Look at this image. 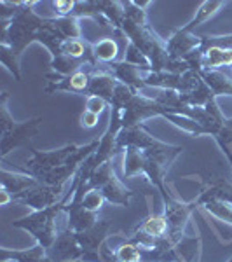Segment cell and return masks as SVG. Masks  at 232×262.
Instances as JSON below:
<instances>
[{"label": "cell", "mask_w": 232, "mask_h": 262, "mask_svg": "<svg viewBox=\"0 0 232 262\" xmlns=\"http://www.w3.org/2000/svg\"><path fill=\"white\" fill-rule=\"evenodd\" d=\"M60 212H63V205L58 203V205L49 206L45 210H39V212L30 215V217L21 219L14 226L33 232V236L39 239L40 247L49 250L54 245V242H56V238L60 236L56 229V217L60 215Z\"/></svg>", "instance_id": "cell-1"}, {"label": "cell", "mask_w": 232, "mask_h": 262, "mask_svg": "<svg viewBox=\"0 0 232 262\" xmlns=\"http://www.w3.org/2000/svg\"><path fill=\"white\" fill-rule=\"evenodd\" d=\"M89 185L113 205L128 206L129 200L133 196V192L126 185L121 184V180L115 177V173H113L112 166L108 163L101 164L100 168H96L92 171V175L89 177Z\"/></svg>", "instance_id": "cell-2"}, {"label": "cell", "mask_w": 232, "mask_h": 262, "mask_svg": "<svg viewBox=\"0 0 232 262\" xmlns=\"http://www.w3.org/2000/svg\"><path fill=\"white\" fill-rule=\"evenodd\" d=\"M170 232V224L164 215H150L138 226V234L140 238L147 239H163Z\"/></svg>", "instance_id": "cell-3"}, {"label": "cell", "mask_w": 232, "mask_h": 262, "mask_svg": "<svg viewBox=\"0 0 232 262\" xmlns=\"http://www.w3.org/2000/svg\"><path fill=\"white\" fill-rule=\"evenodd\" d=\"M115 262H145V253L136 243H124L115 250Z\"/></svg>", "instance_id": "cell-4"}, {"label": "cell", "mask_w": 232, "mask_h": 262, "mask_svg": "<svg viewBox=\"0 0 232 262\" xmlns=\"http://www.w3.org/2000/svg\"><path fill=\"white\" fill-rule=\"evenodd\" d=\"M95 54L101 61H112L117 56V44L112 39H103L95 46Z\"/></svg>", "instance_id": "cell-5"}, {"label": "cell", "mask_w": 232, "mask_h": 262, "mask_svg": "<svg viewBox=\"0 0 232 262\" xmlns=\"http://www.w3.org/2000/svg\"><path fill=\"white\" fill-rule=\"evenodd\" d=\"M107 107V103H105V100L101 98V96H98V95H92V96H89L87 98V103H86V111H89V112H92V114H100L103 112V108Z\"/></svg>", "instance_id": "cell-6"}, {"label": "cell", "mask_w": 232, "mask_h": 262, "mask_svg": "<svg viewBox=\"0 0 232 262\" xmlns=\"http://www.w3.org/2000/svg\"><path fill=\"white\" fill-rule=\"evenodd\" d=\"M222 4H204L202 6V9L199 11V14H197V18L192 21V25H196V23H201V21H204L206 18H208V14L212 16L213 12H215V9H218Z\"/></svg>", "instance_id": "cell-7"}, {"label": "cell", "mask_w": 232, "mask_h": 262, "mask_svg": "<svg viewBox=\"0 0 232 262\" xmlns=\"http://www.w3.org/2000/svg\"><path fill=\"white\" fill-rule=\"evenodd\" d=\"M81 124L84 128H95L98 124V114H92L89 111H84L81 116Z\"/></svg>", "instance_id": "cell-8"}, {"label": "cell", "mask_w": 232, "mask_h": 262, "mask_svg": "<svg viewBox=\"0 0 232 262\" xmlns=\"http://www.w3.org/2000/svg\"><path fill=\"white\" fill-rule=\"evenodd\" d=\"M70 84L74 90H84V88L87 86V77L86 74H82V72H79V74H74L70 77Z\"/></svg>", "instance_id": "cell-9"}, {"label": "cell", "mask_w": 232, "mask_h": 262, "mask_svg": "<svg viewBox=\"0 0 232 262\" xmlns=\"http://www.w3.org/2000/svg\"><path fill=\"white\" fill-rule=\"evenodd\" d=\"M65 51H66V54H70V56H81L84 53V46L79 40H70L68 44L65 46Z\"/></svg>", "instance_id": "cell-10"}, {"label": "cell", "mask_w": 232, "mask_h": 262, "mask_svg": "<svg viewBox=\"0 0 232 262\" xmlns=\"http://www.w3.org/2000/svg\"><path fill=\"white\" fill-rule=\"evenodd\" d=\"M54 7H56V9H60V12H68L72 7H74V4H72V2H56V4H54Z\"/></svg>", "instance_id": "cell-11"}, {"label": "cell", "mask_w": 232, "mask_h": 262, "mask_svg": "<svg viewBox=\"0 0 232 262\" xmlns=\"http://www.w3.org/2000/svg\"><path fill=\"white\" fill-rule=\"evenodd\" d=\"M0 196H2V200H0V205H2V206H7V203H9L11 201V192L9 191H7V189L6 187H4L2 189V192H0Z\"/></svg>", "instance_id": "cell-12"}]
</instances>
